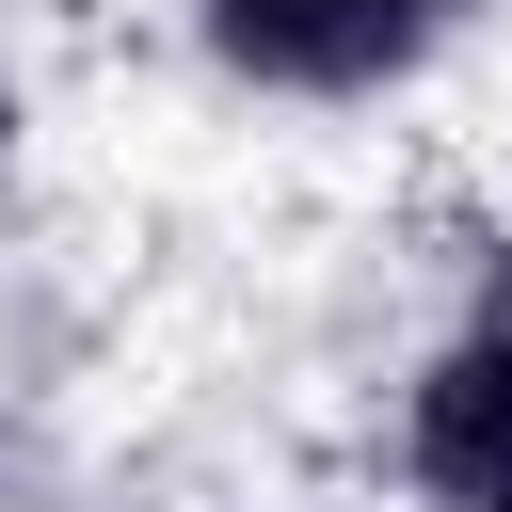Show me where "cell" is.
<instances>
[{
	"label": "cell",
	"instance_id": "6da1fadb",
	"mask_svg": "<svg viewBox=\"0 0 512 512\" xmlns=\"http://www.w3.org/2000/svg\"><path fill=\"white\" fill-rule=\"evenodd\" d=\"M192 16L256 96H384L448 48L464 0H192Z\"/></svg>",
	"mask_w": 512,
	"mask_h": 512
},
{
	"label": "cell",
	"instance_id": "7a4b0ae2",
	"mask_svg": "<svg viewBox=\"0 0 512 512\" xmlns=\"http://www.w3.org/2000/svg\"><path fill=\"white\" fill-rule=\"evenodd\" d=\"M400 464H416L432 512H512V320H480V336H448V352L416 368Z\"/></svg>",
	"mask_w": 512,
	"mask_h": 512
},
{
	"label": "cell",
	"instance_id": "3957f363",
	"mask_svg": "<svg viewBox=\"0 0 512 512\" xmlns=\"http://www.w3.org/2000/svg\"><path fill=\"white\" fill-rule=\"evenodd\" d=\"M480 320H512V272H496V304H480Z\"/></svg>",
	"mask_w": 512,
	"mask_h": 512
}]
</instances>
